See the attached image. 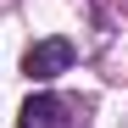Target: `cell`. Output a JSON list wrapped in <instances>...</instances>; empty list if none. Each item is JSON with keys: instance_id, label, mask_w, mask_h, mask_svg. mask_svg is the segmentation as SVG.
Instances as JSON below:
<instances>
[{"instance_id": "7a4b0ae2", "label": "cell", "mask_w": 128, "mask_h": 128, "mask_svg": "<svg viewBox=\"0 0 128 128\" xmlns=\"http://www.w3.org/2000/svg\"><path fill=\"white\" fill-rule=\"evenodd\" d=\"M72 106L67 100H56V95H34L28 106H22V128H72Z\"/></svg>"}, {"instance_id": "6da1fadb", "label": "cell", "mask_w": 128, "mask_h": 128, "mask_svg": "<svg viewBox=\"0 0 128 128\" xmlns=\"http://www.w3.org/2000/svg\"><path fill=\"white\" fill-rule=\"evenodd\" d=\"M72 39H39V45H28V56H22V72L34 78V84H50L56 72H67L72 67Z\"/></svg>"}]
</instances>
